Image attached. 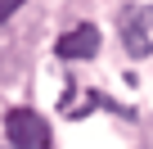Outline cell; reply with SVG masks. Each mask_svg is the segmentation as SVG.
<instances>
[{
	"instance_id": "1",
	"label": "cell",
	"mask_w": 153,
	"mask_h": 149,
	"mask_svg": "<svg viewBox=\"0 0 153 149\" xmlns=\"http://www.w3.org/2000/svg\"><path fill=\"white\" fill-rule=\"evenodd\" d=\"M5 136H9V145H18V149H50V140H54L50 122H45L36 109H14V113L5 118Z\"/></svg>"
},
{
	"instance_id": "3",
	"label": "cell",
	"mask_w": 153,
	"mask_h": 149,
	"mask_svg": "<svg viewBox=\"0 0 153 149\" xmlns=\"http://www.w3.org/2000/svg\"><path fill=\"white\" fill-rule=\"evenodd\" d=\"M122 41H126V50L135 54V59H144L153 45H149V32H144V23L140 18H126V27H122Z\"/></svg>"
},
{
	"instance_id": "4",
	"label": "cell",
	"mask_w": 153,
	"mask_h": 149,
	"mask_svg": "<svg viewBox=\"0 0 153 149\" xmlns=\"http://www.w3.org/2000/svg\"><path fill=\"white\" fill-rule=\"evenodd\" d=\"M14 9H23V0H0V23H5Z\"/></svg>"
},
{
	"instance_id": "2",
	"label": "cell",
	"mask_w": 153,
	"mask_h": 149,
	"mask_svg": "<svg viewBox=\"0 0 153 149\" xmlns=\"http://www.w3.org/2000/svg\"><path fill=\"white\" fill-rule=\"evenodd\" d=\"M54 54L68 59V63H76V59H95V54H99V27H95V23H81V27L63 32L59 45H54Z\"/></svg>"
}]
</instances>
